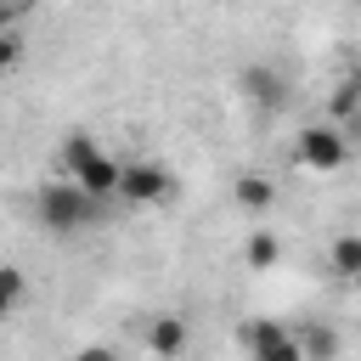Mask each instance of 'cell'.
Listing matches in <instances>:
<instances>
[{
  "mask_svg": "<svg viewBox=\"0 0 361 361\" xmlns=\"http://www.w3.org/2000/svg\"><path fill=\"white\" fill-rule=\"evenodd\" d=\"M73 361H118V355H113V350H107V344H85V350H79V355H73Z\"/></svg>",
  "mask_w": 361,
  "mask_h": 361,
  "instance_id": "cell-13",
  "label": "cell"
},
{
  "mask_svg": "<svg viewBox=\"0 0 361 361\" xmlns=\"http://www.w3.org/2000/svg\"><path fill=\"white\" fill-rule=\"evenodd\" d=\"M169 192H175V175H169L164 164H152V158H130V164H124L118 197H130V203H164Z\"/></svg>",
  "mask_w": 361,
  "mask_h": 361,
  "instance_id": "cell-4",
  "label": "cell"
},
{
  "mask_svg": "<svg viewBox=\"0 0 361 361\" xmlns=\"http://www.w3.org/2000/svg\"><path fill=\"white\" fill-rule=\"evenodd\" d=\"M248 355L254 361H310L305 344H299V333L282 327V322H254L248 327Z\"/></svg>",
  "mask_w": 361,
  "mask_h": 361,
  "instance_id": "cell-5",
  "label": "cell"
},
{
  "mask_svg": "<svg viewBox=\"0 0 361 361\" xmlns=\"http://www.w3.org/2000/svg\"><path fill=\"white\" fill-rule=\"evenodd\" d=\"M0 56H6V68H11V62H17V56H23V34H17V28H11V34H6V51H0Z\"/></svg>",
  "mask_w": 361,
  "mask_h": 361,
  "instance_id": "cell-14",
  "label": "cell"
},
{
  "mask_svg": "<svg viewBox=\"0 0 361 361\" xmlns=\"http://www.w3.org/2000/svg\"><path fill=\"white\" fill-rule=\"evenodd\" d=\"M147 350H152L158 361H186V350H192V327H186V316H175V310L147 316Z\"/></svg>",
  "mask_w": 361,
  "mask_h": 361,
  "instance_id": "cell-6",
  "label": "cell"
},
{
  "mask_svg": "<svg viewBox=\"0 0 361 361\" xmlns=\"http://www.w3.org/2000/svg\"><path fill=\"white\" fill-rule=\"evenodd\" d=\"M327 265H333V276H344V282H361V231H344V237H333V248H327Z\"/></svg>",
  "mask_w": 361,
  "mask_h": 361,
  "instance_id": "cell-10",
  "label": "cell"
},
{
  "mask_svg": "<svg viewBox=\"0 0 361 361\" xmlns=\"http://www.w3.org/2000/svg\"><path fill=\"white\" fill-rule=\"evenodd\" d=\"M23 293H28V276H23V265H6V271H0V316H17Z\"/></svg>",
  "mask_w": 361,
  "mask_h": 361,
  "instance_id": "cell-12",
  "label": "cell"
},
{
  "mask_svg": "<svg viewBox=\"0 0 361 361\" xmlns=\"http://www.w3.org/2000/svg\"><path fill=\"white\" fill-rule=\"evenodd\" d=\"M293 158H299V169L333 175V169H344V164H350V141H344V130H333V124H310V130H299Z\"/></svg>",
  "mask_w": 361,
  "mask_h": 361,
  "instance_id": "cell-3",
  "label": "cell"
},
{
  "mask_svg": "<svg viewBox=\"0 0 361 361\" xmlns=\"http://www.w3.org/2000/svg\"><path fill=\"white\" fill-rule=\"evenodd\" d=\"M34 209H39V226L56 231V237H73V231L102 220V197L90 186H79V180H45L34 192Z\"/></svg>",
  "mask_w": 361,
  "mask_h": 361,
  "instance_id": "cell-1",
  "label": "cell"
},
{
  "mask_svg": "<svg viewBox=\"0 0 361 361\" xmlns=\"http://www.w3.org/2000/svg\"><path fill=\"white\" fill-rule=\"evenodd\" d=\"M243 259H248V271H271V265H282V237H276L271 226L248 231V243H243Z\"/></svg>",
  "mask_w": 361,
  "mask_h": 361,
  "instance_id": "cell-9",
  "label": "cell"
},
{
  "mask_svg": "<svg viewBox=\"0 0 361 361\" xmlns=\"http://www.w3.org/2000/svg\"><path fill=\"white\" fill-rule=\"evenodd\" d=\"M243 90L254 107H282L288 102V79L276 68H243Z\"/></svg>",
  "mask_w": 361,
  "mask_h": 361,
  "instance_id": "cell-7",
  "label": "cell"
},
{
  "mask_svg": "<svg viewBox=\"0 0 361 361\" xmlns=\"http://www.w3.org/2000/svg\"><path fill=\"white\" fill-rule=\"evenodd\" d=\"M299 344H305L310 361H338V333H333L327 322H310V327L299 333Z\"/></svg>",
  "mask_w": 361,
  "mask_h": 361,
  "instance_id": "cell-11",
  "label": "cell"
},
{
  "mask_svg": "<svg viewBox=\"0 0 361 361\" xmlns=\"http://www.w3.org/2000/svg\"><path fill=\"white\" fill-rule=\"evenodd\" d=\"M237 209L271 214V209H276V180H265V175H237Z\"/></svg>",
  "mask_w": 361,
  "mask_h": 361,
  "instance_id": "cell-8",
  "label": "cell"
},
{
  "mask_svg": "<svg viewBox=\"0 0 361 361\" xmlns=\"http://www.w3.org/2000/svg\"><path fill=\"white\" fill-rule=\"evenodd\" d=\"M62 169H68V180L90 186L96 197H113V192L124 186V164H118L113 152H102L85 130H73V135L62 141Z\"/></svg>",
  "mask_w": 361,
  "mask_h": 361,
  "instance_id": "cell-2",
  "label": "cell"
}]
</instances>
